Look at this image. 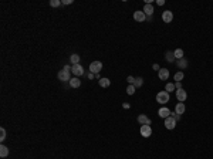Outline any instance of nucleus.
<instances>
[{
    "label": "nucleus",
    "mask_w": 213,
    "mask_h": 159,
    "mask_svg": "<svg viewBox=\"0 0 213 159\" xmlns=\"http://www.w3.org/2000/svg\"><path fill=\"white\" fill-rule=\"evenodd\" d=\"M60 4H63L60 0H51V1H50V6H51V7H58Z\"/></svg>",
    "instance_id": "a878e982"
},
{
    "label": "nucleus",
    "mask_w": 213,
    "mask_h": 159,
    "mask_svg": "<svg viewBox=\"0 0 213 159\" xmlns=\"http://www.w3.org/2000/svg\"><path fill=\"white\" fill-rule=\"evenodd\" d=\"M183 77H185V74H183V72H182V71H178V72H176V74H175V77H173V78H175V81H182V80H183Z\"/></svg>",
    "instance_id": "b1692460"
},
{
    "label": "nucleus",
    "mask_w": 213,
    "mask_h": 159,
    "mask_svg": "<svg viewBox=\"0 0 213 159\" xmlns=\"http://www.w3.org/2000/svg\"><path fill=\"white\" fill-rule=\"evenodd\" d=\"M156 4H158V6H164L165 1L164 0H156Z\"/></svg>",
    "instance_id": "2f4dec72"
},
{
    "label": "nucleus",
    "mask_w": 213,
    "mask_h": 159,
    "mask_svg": "<svg viewBox=\"0 0 213 159\" xmlns=\"http://www.w3.org/2000/svg\"><path fill=\"white\" fill-rule=\"evenodd\" d=\"M176 98H178V101L179 102H183L186 98H188V94H186V91L182 88V89H176Z\"/></svg>",
    "instance_id": "1a4fd4ad"
},
{
    "label": "nucleus",
    "mask_w": 213,
    "mask_h": 159,
    "mask_svg": "<svg viewBox=\"0 0 213 159\" xmlns=\"http://www.w3.org/2000/svg\"><path fill=\"white\" fill-rule=\"evenodd\" d=\"M102 70V63L101 61H92L90 64V72H92L94 75L95 74H99V71Z\"/></svg>",
    "instance_id": "7ed1b4c3"
},
{
    "label": "nucleus",
    "mask_w": 213,
    "mask_h": 159,
    "mask_svg": "<svg viewBox=\"0 0 213 159\" xmlns=\"http://www.w3.org/2000/svg\"><path fill=\"white\" fill-rule=\"evenodd\" d=\"M158 115H159L161 118H164V119H166L168 117H171V111H169L168 108H165V106H162V108H159V111H158Z\"/></svg>",
    "instance_id": "9b49d317"
},
{
    "label": "nucleus",
    "mask_w": 213,
    "mask_h": 159,
    "mask_svg": "<svg viewBox=\"0 0 213 159\" xmlns=\"http://www.w3.org/2000/svg\"><path fill=\"white\" fill-rule=\"evenodd\" d=\"M162 20H164V23H171L173 20V13L171 10H165L162 13Z\"/></svg>",
    "instance_id": "6e6552de"
},
{
    "label": "nucleus",
    "mask_w": 213,
    "mask_h": 159,
    "mask_svg": "<svg viewBox=\"0 0 213 159\" xmlns=\"http://www.w3.org/2000/svg\"><path fill=\"white\" fill-rule=\"evenodd\" d=\"M142 12H144L147 16L151 17V16L153 14V6H152V4H149V3H147V4L144 6V10H142Z\"/></svg>",
    "instance_id": "ddd939ff"
},
{
    "label": "nucleus",
    "mask_w": 213,
    "mask_h": 159,
    "mask_svg": "<svg viewBox=\"0 0 213 159\" xmlns=\"http://www.w3.org/2000/svg\"><path fill=\"white\" fill-rule=\"evenodd\" d=\"M127 81L129 83V85H134V81H135V78H134L132 75H128V77H127Z\"/></svg>",
    "instance_id": "cd10ccee"
},
{
    "label": "nucleus",
    "mask_w": 213,
    "mask_h": 159,
    "mask_svg": "<svg viewBox=\"0 0 213 159\" xmlns=\"http://www.w3.org/2000/svg\"><path fill=\"white\" fill-rule=\"evenodd\" d=\"M98 83H99V87H102V88H107V87H110V84H111V80L104 77V78H101V80H99Z\"/></svg>",
    "instance_id": "dca6fc26"
},
{
    "label": "nucleus",
    "mask_w": 213,
    "mask_h": 159,
    "mask_svg": "<svg viewBox=\"0 0 213 159\" xmlns=\"http://www.w3.org/2000/svg\"><path fill=\"white\" fill-rule=\"evenodd\" d=\"M4 139H6V129L1 128L0 129V141H4Z\"/></svg>",
    "instance_id": "bb28decb"
},
{
    "label": "nucleus",
    "mask_w": 213,
    "mask_h": 159,
    "mask_svg": "<svg viewBox=\"0 0 213 159\" xmlns=\"http://www.w3.org/2000/svg\"><path fill=\"white\" fill-rule=\"evenodd\" d=\"M87 77H88V80H92V78H94V74H92V72H88Z\"/></svg>",
    "instance_id": "72a5a7b5"
},
{
    "label": "nucleus",
    "mask_w": 213,
    "mask_h": 159,
    "mask_svg": "<svg viewBox=\"0 0 213 159\" xmlns=\"http://www.w3.org/2000/svg\"><path fill=\"white\" fill-rule=\"evenodd\" d=\"M134 18H135V21L142 23V21L147 20V14H145L142 10H136V12H134Z\"/></svg>",
    "instance_id": "423d86ee"
},
{
    "label": "nucleus",
    "mask_w": 213,
    "mask_h": 159,
    "mask_svg": "<svg viewBox=\"0 0 213 159\" xmlns=\"http://www.w3.org/2000/svg\"><path fill=\"white\" fill-rule=\"evenodd\" d=\"M158 75H159V80L166 81V80L169 78V70H168V68H161V70L158 71Z\"/></svg>",
    "instance_id": "f8f14e48"
},
{
    "label": "nucleus",
    "mask_w": 213,
    "mask_h": 159,
    "mask_svg": "<svg viewBox=\"0 0 213 159\" xmlns=\"http://www.w3.org/2000/svg\"><path fill=\"white\" fill-rule=\"evenodd\" d=\"M136 119H138V122H139L141 125H151V119L148 118L145 114H141V115H138V118H136Z\"/></svg>",
    "instance_id": "9d476101"
},
{
    "label": "nucleus",
    "mask_w": 213,
    "mask_h": 159,
    "mask_svg": "<svg viewBox=\"0 0 213 159\" xmlns=\"http://www.w3.org/2000/svg\"><path fill=\"white\" fill-rule=\"evenodd\" d=\"M173 55H175V58H176V60L183 58V50H182V48H176V50L173 51Z\"/></svg>",
    "instance_id": "4be33fe9"
},
{
    "label": "nucleus",
    "mask_w": 213,
    "mask_h": 159,
    "mask_svg": "<svg viewBox=\"0 0 213 159\" xmlns=\"http://www.w3.org/2000/svg\"><path fill=\"white\" fill-rule=\"evenodd\" d=\"M71 72L75 77H81V75H84V67L81 64H74V66H71Z\"/></svg>",
    "instance_id": "20e7f679"
},
{
    "label": "nucleus",
    "mask_w": 213,
    "mask_h": 159,
    "mask_svg": "<svg viewBox=\"0 0 213 159\" xmlns=\"http://www.w3.org/2000/svg\"><path fill=\"white\" fill-rule=\"evenodd\" d=\"M165 60H166L168 63H173L176 58H175V55H173L172 51H166V53H165Z\"/></svg>",
    "instance_id": "a211bd4d"
},
{
    "label": "nucleus",
    "mask_w": 213,
    "mask_h": 159,
    "mask_svg": "<svg viewBox=\"0 0 213 159\" xmlns=\"http://www.w3.org/2000/svg\"><path fill=\"white\" fill-rule=\"evenodd\" d=\"M124 108H125V109H128V108H129V104H128V102H125V104H124Z\"/></svg>",
    "instance_id": "f704fd0d"
},
{
    "label": "nucleus",
    "mask_w": 213,
    "mask_h": 159,
    "mask_svg": "<svg viewBox=\"0 0 213 159\" xmlns=\"http://www.w3.org/2000/svg\"><path fill=\"white\" fill-rule=\"evenodd\" d=\"M80 85H81V80H78V77H74V78L70 80V87H73V88H78Z\"/></svg>",
    "instance_id": "4468645a"
},
{
    "label": "nucleus",
    "mask_w": 213,
    "mask_h": 159,
    "mask_svg": "<svg viewBox=\"0 0 213 159\" xmlns=\"http://www.w3.org/2000/svg\"><path fill=\"white\" fill-rule=\"evenodd\" d=\"M135 87H134V85H128V88H127V94H128V95H134V94H135Z\"/></svg>",
    "instance_id": "393cba45"
},
{
    "label": "nucleus",
    "mask_w": 213,
    "mask_h": 159,
    "mask_svg": "<svg viewBox=\"0 0 213 159\" xmlns=\"http://www.w3.org/2000/svg\"><path fill=\"white\" fill-rule=\"evenodd\" d=\"M171 117H173V118H175V121H176V122H178V121H179V119H180V115H179V114H176V112H175V114H173V115H171Z\"/></svg>",
    "instance_id": "c85d7f7f"
},
{
    "label": "nucleus",
    "mask_w": 213,
    "mask_h": 159,
    "mask_svg": "<svg viewBox=\"0 0 213 159\" xmlns=\"http://www.w3.org/2000/svg\"><path fill=\"white\" fill-rule=\"evenodd\" d=\"M9 156V148L6 145H1L0 146V158H6Z\"/></svg>",
    "instance_id": "f3484780"
},
{
    "label": "nucleus",
    "mask_w": 213,
    "mask_h": 159,
    "mask_svg": "<svg viewBox=\"0 0 213 159\" xmlns=\"http://www.w3.org/2000/svg\"><path fill=\"white\" fill-rule=\"evenodd\" d=\"M70 61H71L73 66H74V64H80V55H78V54H73V55L70 57Z\"/></svg>",
    "instance_id": "aec40b11"
},
{
    "label": "nucleus",
    "mask_w": 213,
    "mask_h": 159,
    "mask_svg": "<svg viewBox=\"0 0 213 159\" xmlns=\"http://www.w3.org/2000/svg\"><path fill=\"white\" fill-rule=\"evenodd\" d=\"M61 3H63V4H71V3H73V0H63Z\"/></svg>",
    "instance_id": "473e14b6"
},
{
    "label": "nucleus",
    "mask_w": 213,
    "mask_h": 159,
    "mask_svg": "<svg viewBox=\"0 0 213 159\" xmlns=\"http://www.w3.org/2000/svg\"><path fill=\"white\" fill-rule=\"evenodd\" d=\"M178 67L179 68H186L188 67V60L183 57V58H180V60H178Z\"/></svg>",
    "instance_id": "412c9836"
},
{
    "label": "nucleus",
    "mask_w": 213,
    "mask_h": 159,
    "mask_svg": "<svg viewBox=\"0 0 213 159\" xmlns=\"http://www.w3.org/2000/svg\"><path fill=\"white\" fill-rule=\"evenodd\" d=\"M152 68H153L155 71H159V70H161V67H159L158 64H153V66H152Z\"/></svg>",
    "instance_id": "7c9ffc66"
},
{
    "label": "nucleus",
    "mask_w": 213,
    "mask_h": 159,
    "mask_svg": "<svg viewBox=\"0 0 213 159\" xmlns=\"http://www.w3.org/2000/svg\"><path fill=\"white\" fill-rule=\"evenodd\" d=\"M175 88H176V89H182V84H180L179 81H176V83H175Z\"/></svg>",
    "instance_id": "c756f323"
},
{
    "label": "nucleus",
    "mask_w": 213,
    "mask_h": 159,
    "mask_svg": "<svg viewBox=\"0 0 213 159\" xmlns=\"http://www.w3.org/2000/svg\"><path fill=\"white\" fill-rule=\"evenodd\" d=\"M70 72H71V67H70V66H66L63 70L58 71L57 77H58V80H60V81H70V80H71Z\"/></svg>",
    "instance_id": "f257e3e1"
},
{
    "label": "nucleus",
    "mask_w": 213,
    "mask_h": 159,
    "mask_svg": "<svg viewBox=\"0 0 213 159\" xmlns=\"http://www.w3.org/2000/svg\"><path fill=\"white\" fill-rule=\"evenodd\" d=\"M141 135L144 136V138H149L151 135H152V128H151V125H141Z\"/></svg>",
    "instance_id": "39448f33"
},
{
    "label": "nucleus",
    "mask_w": 213,
    "mask_h": 159,
    "mask_svg": "<svg viewBox=\"0 0 213 159\" xmlns=\"http://www.w3.org/2000/svg\"><path fill=\"white\" fill-rule=\"evenodd\" d=\"M175 126H176V121H175L173 117H168V118L165 119V128H166V129H173Z\"/></svg>",
    "instance_id": "0eeeda50"
},
{
    "label": "nucleus",
    "mask_w": 213,
    "mask_h": 159,
    "mask_svg": "<svg viewBox=\"0 0 213 159\" xmlns=\"http://www.w3.org/2000/svg\"><path fill=\"white\" fill-rule=\"evenodd\" d=\"M185 109H186V106H185L183 102H179V104H176V106H175V112L179 114V115H182L185 112Z\"/></svg>",
    "instance_id": "2eb2a0df"
},
{
    "label": "nucleus",
    "mask_w": 213,
    "mask_h": 159,
    "mask_svg": "<svg viewBox=\"0 0 213 159\" xmlns=\"http://www.w3.org/2000/svg\"><path fill=\"white\" fill-rule=\"evenodd\" d=\"M169 92H166V91H159L158 94H156V102H159V104H166V102H169Z\"/></svg>",
    "instance_id": "f03ea898"
},
{
    "label": "nucleus",
    "mask_w": 213,
    "mask_h": 159,
    "mask_svg": "<svg viewBox=\"0 0 213 159\" xmlns=\"http://www.w3.org/2000/svg\"><path fill=\"white\" fill-rule=\"evenodd\" d=\"M165 89H166V92H171V91H175V84L173 83H166V85H165Z\"/></svg>",
    "instance_id": "5701e85b"
},
{
    "label": "nucleus",
    "mask_w": 213,
    "mask_h": 159,
    "mask_svg": "<svg viewBox=\"0 0 213 159\" xmlns=\"http://www.w3.org/2000/svg\"><path fill=\"white\" fill-rule=\"evenodd\" d=\"M142 84H144V78L142 77H136L135 81H134V87L135 88H139V87H142Z\"/></svg>",
    "instance_id": "6ab92c4d"
}]
</instances>
